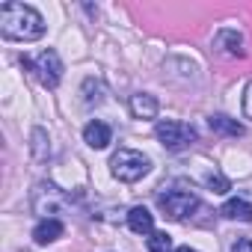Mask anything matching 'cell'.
Returning <instances> with one entry per match:
<instances>
[{"mask_svg":"<svg viewBox=\"0 0 252 252\" xmlns=\"http://www.w3.org/2000/svg\"><path fill=\"white\" fill-rule=\"evenodd\" d=\"M45 18L39 9L27 6V3H9L0 6V33L3 39H12V42H36L45 36Z\"/></svg>","mask_w":252,"mask_h":252,"instance_id":"1","label":"cell"},{"mask_svg":"<svg viewBox=\"0 0 252 252\" xmlns=\"http://www.w3.org/2000/svg\"><path fill=\"white\" fill-rule=\"evenodd\" d=\"M110 172L122 184H137L140 178H146L152 172V160H149V155H143L137 149H119L110 158Z\"/></svg>","mask_w":252,"mask_h":252,"instance_id":"2","label":"cell"},{"mask_svg":"<svg viewBox=\"0 0 252 252\" xmlns=\"http://www.w3.org/2000/svg\"><path fill=\"white\" fill-rule=\"evenodd\" d=\"M155 137L160 140V146L166 152H184V149H190L199 140V134H196L193 125L178 122V119H160L155 125Z\"/></svg>","mask_w":252,"mask_h":252,"instance_id":"3","label":"cell"},{"mask_svg":"<svg viewBox=\"0 0 252 252\" xmlns=\"http://www.w3.org/2000/svg\"><path fill=\"white\" fill-rule=\"evenodd\" d=\"M30 205H33V211H36L42 220H57V214L65 211V196H63V190H60L57 184L39 181V184L33 187V193H30Z\"/></svg>","mask_w":252,"mask_h":252,"instance_id":"4","label":"cell"},{"mask_svg":"<svg viewBox=\"0 0 252 252\" xmlns=\"http://www.w3.org/2000/svg\"><path fill=\"white\" fill-rule=\"evenodd\" d=\"M21 63H24V68H30V71H36V77L42 80V86H48V89H57L60 86V80H63V60H60V54L57 51H42L36 60H27V57H21Z\"/></svg>","mask_w":252,"mask_h":252,"instance_id":"5","label":"cell"},{"mask_svg":"<svg viewBox=\"0 0 252 252\" xmlns=\"http://www.w3.org/2000/svg\"><path fill=\"white\" fill-rule=\"evenodd\" d=\"M158 205H160V211H163L169 220L181 222V220H187V217L199 208V196H196L193 190H166V193L158 196Z\"/></svg>","mask_w":252,"mask_h":252,"instance_id":"6","label":"cell"},{"mask_svg":"<svg viewBox=\"0 0 252 252\" xmlns=\"http://www.w3.org/2000/svg\"><path fill=\"white\" fill-rule=\"evenodd\" d=\"M214 51H217V54H225V57H246L243 33H240L237 27H222V30H217V36H214Z\"/></svg>","mask_w":252,"mask_h":252,"instance_id":"7","label":"cell"},{"mask_svg":"<svg viewBox=\"0 0 252 252\" xmlns=\"http://www.w3.org/2000/svg\"><path fill=\"white\" fill-rule=\"evenodd\" d=\"M83 143H86L89 149H95V152L107 149V146L113 143V131H110V125H107V122H101V119H92L86 128H83Z\"/></svg>","mask_w":252,"mask_h":252,"instance_id":"8","label":"cell"},{"mask_svg":"<svg viewBox=\"0 0 252 252\" xmlns=\"http://www.w3.org/2000/svg\"><path fill=\"white\" fill-rule=\"evenodd\" d=\"M131 113H134V119H158V113H160V104H158V98L152 95V92H137V95H131Z\"/></svg>","mask_w":252,"mask_h":252,"instance_id":"9","label":"cell"},{"mask_svg":"<svg viewBox=\"0 0 252 252\" xmlns=\"http://www.w3.org/2000/svg\"><path fill=\"white\" fill-rule=\"evenodd\" d=\"M128 225H131L134 234H152V231H155V214H152L149 208L137 205V208L128 211Z\"/></svg>","mask_w":252,"mask_h":252,"instance_id":"10","label":"cell"},{"mask_svg":"<svg viewBox=\"0 0 252 252\" xmlns=\"http://www.w3.org/2000/svg\"><path fill=\"white\" fill-rule=\"evenodd\" d=\"M63 222L60 220H42L36 228H33V240L39 243V246H45V243H54V240H60L63 237Z\"/></svg>","mask_w":252,"mask_h":252,"instance_id":"11","label":"cell"},{"mask_svg":"<svg viewBox=\"0 0 252 252\" xmlns=\"http://www.w3.org/2000/svg\"><path fill=\"white\" fill-rule=\"evenodd\" d=\"M220 214H222L225 220L252 222V202H246V199H228V202L220 208Z\"/></svg>","mask_w":252,"mask_h":252,"instance_id":"12","label":"cell"},{"mask_svg":"<svg viewBox=\"0 0 252 252\" xmlns=\"http://www.w3.org/2000/svg\"><path fill=\"white\" fill-rule=\"evenodd\" d=\"M211 131L214 134H222V137H243V125L237 119H228V116H211L208 119Z\"/></svg>","mask_w":252,"mask_h":252,"instance_id":"13","label":"cell"},{"mask_svg":"<svg viewBox=\"0 0 252 252\" xmlns=\"http://www.w3.org/2000/svg\"><path fill=\"white\" fill-rule=\"evenodd\" d=\"M30 152H33V158H36L39 163H45V160H48L51 146H48V134H45L42 128H33V134H30Z\"/></svg>","mask_w":252,"mask_h":252,"instance_id":"14","label":"cell"},{"mask_svg":"<svg viewBox=\"0 0 252 252\" xmlns=\"http://www.w3.org/2000/svg\"><path fill=\"white\" fill-rule=\"evenodd\" d=\"M80 95H83V104H86V107L101 104V101H104V83H101V80H95V77H86V80H83Z\"/></svg>","mask_w":252,"mask_h":252,"instance_id":"15","label":"cell"},{"mask_svg":"<svg viewBox=\"0 0 252 252\" xmlns=\"http://www.w3.org/2000/svg\"><path fill=\"white\" fill-rule=\"evenodd\" d=\"M149 252H175L172 237L166 231H152L149 234Z\"/></svg>","mask_w":252,"mask_h":252,"instance_id":"16","label":"cell"},{"mask_svg":"<svg viewBox=\"0 0 252 252\" xmlns=\"http://www.w3.org/2000/svg\"><path fill=\"white\" fill-rule=\"evenodd\" d=\"M205 184H208V187H211V190H214V193H220V196H222V193H228V190H231V181H228V178H225V175H222V172H211V175H208V178H205Z\"/></svg>","mask_w":252,"mask_h":252,"instance_id":"17","label":"cell"},{"mask_svg":"<svg viewBox=\"0 0 252 252\" xmlns=\"http://www.w3.org/2000/svg\"><path fill=\"white\" fill-rule=\"evenodd\" d=\"M243 116L252 119V80H249L246 89H243Z\"/></svg>","mask_w":252,"mask_h":252,"instance_id":"18","label":"cell"},{"mask_svg":"<svg viewBox=\"0 0 252 252\" xmlns=\"http://www.w3.org/2000/svg\"><path fill=\"white\" fill-rule=\"evenodd\" d=\"M231 252H252V240H249V237H240V240H234Z\"/></svg>","mask_w":252,"mask_h":252,"instance_id":"19","label":"cell"},{"mask_svg":"<svg viewBox=\"0 0 252 252\" xmlns=\"http://www.w3.org/2000/svg\"><path fill=\"white\" fill-rule=\"evenodd\" d=\"M175 252H199V249H193V246H178Z\"/></svg>","mask_w":252,"mask_h":252,"instance_id":"20","label":"cell"}]
</instances>
